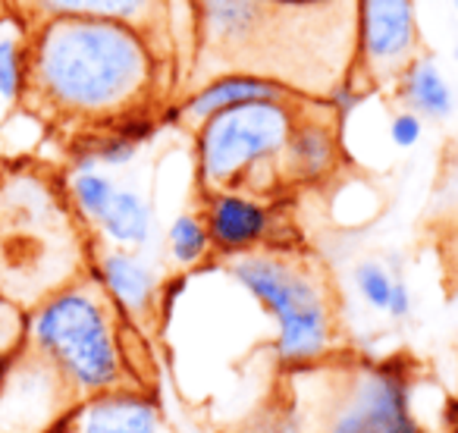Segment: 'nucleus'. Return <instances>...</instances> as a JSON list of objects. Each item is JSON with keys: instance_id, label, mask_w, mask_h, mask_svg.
Returning <instances> with one entry per match:
<instances>
[{"instance_id": "obj_1", "label": "nucleus", "mask_w": 458, "mask_h": 433, "mask_svg": "<svg viewBox=\"0 0 458 433\" xmlns=\"http://www.w3.org/2000/svg\"><path fill=\"white\" fill-rule=\"evenodd\" d=\"M189 7L195 85L220 72H251L330 101L352 82L355 0H189Z\"/></svg>"}, {"instance_id": "obj_2", "label": "nucleus", "mask_w": 458, "mask_h": 433, "mask_svg": "<svg viewBox=\"0 0 458 433\" xmlns=\"http://www.w3.org/2000/svg\"><path fill=\"white\" fill-rule=\"evenodd\" d=\"M26 95L70 120L110 129L148 116L160 91V51L110 20H47L29 29Z\"/></svg>"}, {"instance_id": "obj_3", "label": "nucleus", "mask_w": 458, "mask_h": 433, "mask_svg": "<svg viewBox=\"0 0 458 433\" xmlns=\"http://www.w3.org/2000/svg\"><path fill=\"white\" fill-rule=\"evenodd\" d=\"M26 345L54 364L76 399L126 386L120 311L95 280L51 293L26 320Z\"/></svg>"}, {"instance_id": "obj_4", "label": "nucleus", "mask_w": 458, "mask_h": 433, "mask_svg": "<svg viewBox=\"0 0 458 433\" xmlns=\"http://www.w3.org/2000/svg\"><path fill=\"white\" fill-rule=\"evenodd\" d=\"M229 280L274 320V352L283 368H311L333 345V305L311 261L286 249H255L229 258Z\"/></svg>"}, {"instance_id": "obj_5", "label": "nucleus", "mask_w": 458, "mask_h": 433, "mask_svg": "<svg viewBox=\"0 0 458 433\" xmlns=\"http://www.w3.org/2000/svg\"><path fill=\"white\" fill-rule=\"evenodd\" d=\"M305 101H249L216 110L198 123L195 170L204 191L239 189L261 195L267 185L283 183V148Z\"/></svg>"}, {"instance_id": "obj_6", "label": "nucleus", "mask_w": 458, "mask_h": 433, "mask_svg": "<svg viewBox=\"0 0 458 433\" xmlns=\"http://www.w3.org/2000/svg\"><path fill=\"white\" fill-rule=\"evenodd\" d=\"M320 433H420L399 364H355L333 386Z\"/></svg>"}, {"instance_id": "obj_7", "label": "nucleus", "mask_w": 458, "mask_h": 433, "mask_svg": "<svg viewBox=\"0 0 458 433\" xmlns=\"http://www.w3.org/2000/svg\"><path fill=\"white\" fill-rule=\"evenodd\" d=\"M424 54L414 0H355V70L352 85L368 91L393 89Z\"/></svg>"}, {"instance_id": "obj_8", "label": "nucleus", "mask_w": 458, "mask_h": 433, "mask_svg": "<svg viewBox=\"0 0 458 433\" xmlns=\"http://www.w3.org/2000/svg\"><path fill=\"white\" fill-rule=\"evenodd\" d=\"M76 402L54 364L22 345L0 377V433H45L64 420Z\"/></svg>"}, {"instance_id": "obj_9", "label": "nucleus", "mask_w": 458, "mask_h": 433, "mask_svg": "<svg viewBox=\"0 0 458 433\" xmlns=\"http://www.w3.org/2000/svg\"><path fill=\"white\" fill-rule=\"evenodd\" d=\"M29 29L47 20H110L141 32L160 51L170 35V0H10Z\"/></svg>"}, {"instance_id": "obj_10", "label": "nucleus", "mask_w": 458, "mask_h": 433, "mask_svg": "<svg viewBox=\"0 0 458 433\" xmlns=\"http://www.w3.org/2000/svg\"><path fill=\"white\" fill-rule=\"evenodd\" d=\"M201 216L208 226L210 249L223 258L264 249L274 236V208L251 191H204Z\"/></svg>"}, {"instance_id": "obj_11", "label": "nucleus", "mask_w": 458, "mask_h": 433, "mask_svg": "<svg viewBox=\"0 0 458 433\" xmlns=\"http://www.w3.org/2000/svg\"><path fill=\"white\" fill-rule=\"evenodd\" d=\"M339 126L330 101H305L299 120L283 148V183L289 185H314L333 176L339 166Z\"/></svg>"}, {"instance_id": "obj_12", "label": "nucleus", "mask_w": 458, "mask_h": 433, "mask_svg": "<svg viewBox=\"0 0 458 433\" xmlns=\"http://www.w3.org/2000/svg\"><path fill=\"white\" fill-rule=\"evenodd\" d=\"M301 95H295L293 89L274 82V79L251 76V72H220V76L208 79V82L195 85L185 91L179 101L164 104L160 110V123H173V126H189L195 129L201 120H208L210 114L236 104L249 101H299Z\"/></svg>"}, {"instance_id": "obj_13", "label": "nucleus", "mask_w": 458, "mask_h": 433, "mask_svg": "<svg viewBox=\"0 0 458 433\" xmlns=\"http://www.w3.org/2000/svg\"><path fill=\"white\" fill-rule=\"evenodd\" d=\"M70 424L76 433H170L160 405L135 386H114L79 399Z\"/></svg>"}, {"instance_id": "obj_14", "label": "nucleus", "mask_w": 458, "mask_h": 433, "mask_svg": "<svg viewBox=\"0 0 458 433\" xmlns=\"http://www.w3.org/2000/svg\"><path fill=\"white\" fill-rule=\"evenodd\" d=\"M95 283L129 324H141L145 318H151L164 295L160 274L139 251L129 249L101 251L95 261Z\"/></svg>"}, {"instance_id": "obj_15", "label": "nucleus", "mask_w": 458, "mask_h": 433, "mask_svg": "<svg viewBox=\"0 0 458 433\" xmlns=\"http://www.w3.org/2000/svg\"><path fill=\"white\" fill-rule=\"evenodd\" d=\"M399 101L408 110H414L418 116L433 123H445L455 116L458 110V98L452 91L445 72L439 70V64L427 54H420L411 66L399 76V82L393 85Z\"/></svg>"}, {"instance_id": "obj_16", "label": "nucleus", "mask_w": 458, "mask_h": 433, "mask_svg": "<svg viewBox=\"0 0 458 433\" xmlns=\"http://www.w3.org/2000/svg\"><path fill=\"white\" fill-rule=\"evenodd\" d=\"M98 230L107 239L114 249H129L141 251L151 245L154 236V210L148 204V198L135 189H116L114 201L107 204V210L98 220Z\"/></svg>"}, {"instance_id": "obj_17", "label": "nucleus", "mask_w": 458, "mask_h": 433, "mask_svg": "<svg viewBox=\"0 0 458 433\" xmlns=\"http://www.w3.org/2000/svg\"><path fill=\"white\" fill-rule=\"evenodd\" d=\"M210 236L204 226V216L195 210H182L173 216L170 230H166V255L179 270H191L208 261L210 255Z\"/></svg>"}, {"instance_id": "obj_18", "label": "nucleus", "mask_w": 458, "mask_h": 433, "mask_svg": "<svg viewBox=\"0 0 458 433\" xmlns=\"http://www.w3.org/2000/svg\"><path fill=\"white\" fill-rule=\"evenodd\" d=\"M116 179L110 176L107 170H72L70 176V198L76 204L79 216L89 220V224H98L101 214L107 210V204L114 201L116 195Z\"/></svg>"}, {"instance_id": "obj_19", "label": "nucleus", "mask_w": 458, "mask_h": 433, "mask_svg": "<svg viewBox=\"0 0 458 433\" xmlns=\"http://www.w3.org/2000/svg\"><path fill=\"white\" fill-rule=\"evenodd\" d=\"M29 85V57L20 35H0V101L16 104Z\"/></svg>"}, {"instance_id": "obj_20", "label": "nucleus", "mask_w": 458, "mask_h": 433, "mask_svg": "<svg viewBox=\"0 0 458 433\" xmlns=\"http://www.w3.org/2000/svg\"><path fill=\"white\" fill-rule=\"evenodd\" d=\"M352 280H355L358 295L368 301V308L386 314L389 299H393V289H395V280H399V276H395L393 270L386 267V264H380V261H358Z\"/></svg>"}, {"instance_id": "obj_21", "label": "nucleus", "mask_w": 458, "mask_h": 433, "mask_svg": "<svg viewBox=\"0 0 458 433\" xmlns=\"http://www.w3.org/2000/svg\"><path fill=\"white\" fill-rule=\"evenodd\" d=\"M424 139V116H418L414 110L402 107L399 114L389 120V141H393L399 151H411Z\"/></svg>"}, {"instance_id": "obj_22", "label": "nucleus", "mask_w": 458, "mask_h": 433, "mask_svg": "<svg viewBox=\"0 0 458 433\" xmlns=\"http://www.w3.org/2000/svg\"><path fill=\"white\" fill-rule=\"evenodd\" d=\"M414 311V295L408 289L405 280H395V289H393V299H389V308H386V318L389 320H408Z\"/></svg>"}, {"instance_id": "obj_23", "label": "nucleus", "mask_w": 458, "mask_h": 433, "mask_svg": "<svg viewBox=\"0 0 458 433\" xmlns=\"http://www.w3.org/2000/svg\"><path fill=\"white\" fill-rule=\"evenodd\" d=\"M45 433H76V430H72V424H70V414H66L64 420H57V424H54L51 430H45Z\"/></svg>"}, {"instance_id": "obj_24", "label": "nucleus", "mask_w": 458, "mask_h": 433, "mask_svg": "<svg viewBox=\"0 0 458 433\" xmlns=\"http://www.w3.org/2000/svg\"><path fill=\"white\" fill-rule=\"evenodd\" d=\"M452 10H455V13H458V0H452Z\"/></svg>"}, {"instance_id": "obj_25", "label": "nucleus", "mask_w": 458, "mask_h": 433, "mask_svg": "<svg viewBox=\"0 0 458 433\" xmlns=\"http://www.w3.org/2000/svg\"><path fill=\"white\" fill-rule=\"evenodd\" d=\"M455 60H458V38H455Z\"/></svg>"}]
</instances>
